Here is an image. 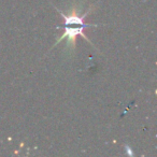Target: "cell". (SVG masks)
I'll list each match as a JSON object with an SVG mask.
<instances>
[{
    "mask_svg": "<svg viewBox=\"0 0 157 157\" xmlns=\"http://www.w3.org/2000/svg\"><path fill=\"white\" fill-rule=\"evenodd\" d=\"M94 9H95V6H92V7H90V9L88 10L86 13H84L83 15H80V14H78V12H80V10H81V7H80L78 5H75L73 8H71L68 15L63 14V12H61L60 10H58V9H57V11H58V13L60 14V15L63 16V20H65V26H70V25H78V26H84V27H86V28H87V27H90V26H95V27L97 26V25L86 24V23H85L86 16L90 15V14L94 11Z\"/></svg>",
    "mask_w": 157,
    "mask_h": 157,
    "instance_id": "6da1fadb",
    "label": "cell"
},
{
    "mask_svg": "<svg viewBox=\"0 0 157 157\" xmlns=\"http://www.w3.org/2000/svg\"><path fill=\"white\" fill-rule=\"evenodd\" d=\"M85 28H86V27H84V26H78V27H76V28H71V27L66 26L65 33L61 35L60 38H58V40L56 41L55 45H57V44H58L60 41H63V39H67V50H69V52L71 53V51L73 52V51L75 50L76 38H78V36L83 37L86 41H88L90 44H92V42L90 41V39H88V38L85 36V33H84V29H85ZM92 45H93V44H92Z\"/></svg>",
    "mask_w": 157,
    "mask_h": 157,
    "instance_id": "7a4b0ae2",
    "label": "cell"
}]
</instances>
